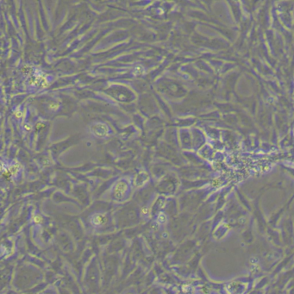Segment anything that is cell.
<instances>
[{
  "label": "cell",
  "mask_w": 294,
  "mask_h": 294,
  "mask_svg": "<svg viewBox=\"0 0 294 294\" xmlns=\"http://www.w3.org/2000/svg\"><path fill=\"white\" fill-rule=\"evenodd\" d=\"M91 132L98 137H105L108 135L109 128L103 122H97L91 127Z\"/></svg>",
  "instance_id": "cell-1"
},
{
  "label": "cell",
  "mask_w": 294,
  "mask_h": 294,
  "mask_svg": "<svg viewBox=\"0 0 294 294\" xmlns=\"http://www.w3.org/2000/svg\"><path fill=\"white\" fill-rule=\"evenodd\" d=\"M127 190H128L127 183L124 181H119L118 183H117L114 188V192H113V195L115 197V199H122L125 195V193H127Z\"/></svg>",
  "instance_id": "cell-2"
},
{
  "label": "cell",
  "mask_w": 294,
  "mask_h": 294,
  "mask_svg": "<svg viewBox=\"0 0 294 294\" xmlns=\"http://www.w3.org/2000/svg\"><path fill=\"white\" fill-rule=\"evenodd\" d=\"M91 223L94 227H102L108 223V217L105 214L97 213L91 217Z\"/></svg>",
  "instance_id": "cell-3"
},
{
  "label": "cell",
  "mask_w": 294,
  "mask_h": 294,
  "mask_svg": "<svg viewBox=\"0 0 294 294\" xmlns=\"http://www.w3.org/2000/svg\"><path fill=\"white\" fill-rule=\"evenodd\" d=\"M31 84H34V85H38L40 87L45 88L46 86L48 85V82H47V78L42 74V73H40L39 74H35L33 75V77L30 79Z\"/></svg>",
  "instance_id": "cell-4"
},
{
  "label": "cell",
  "mask_w": 294,
  "mask_h": 294,
  "mask_svg": "<svg viewBox=\"0 0 294 294\" xmlns=\"http://www.w3.org/2000/svg\"><path fill=\"white\" fill-rule=\"evenodd\" d=\"M144 71V69L142 68V66H136L134 69H133V74L135 75H140L142 74V73Z\"/></svg>",
  "instance_id": "cell-5"
},
{
  "label": "cell",
  "mask_w": 294,
  "mask_h": 294,
  "mask_svg": "<svg viewBox=\"0 0 294 294\" xmlns=\"http://www.w3.org/2000/svg\"><path fill=\"white\" fill-rule=\"evenodd\" d=\"M18 170H19V166L18 165H13V166H11L9 169V172L11 173V174H16L17 172H18Z\"/></svg>",
  "instance_id": "cell-6"
},
{
  "label": "cell",
  "mask_w": 294,
  "mask_h": 294,
  "mask_svg": "<svg viewBox=\"0 0 294 294\" xmlns=\"http://www.w3.org/2000/svg\"><path fill=\"white\" fill-rule=\"evenodd\" d=\"M58 107H59V105H56V104H54V103H52V104H50V105H49V109H50V110H54V111L57 110Z\"/></svg>",
  "instance_id": "cell-7"
},
{
  "label": "cell",
  "mask_w": 294,
  "mask_h": 294,
  "mask_svg": "<svg viewBox=\"0 0 294 294\" xmlns=\"http://www.w3.org/2000/svg\"><path fill=\"white\" fill-rule=\"evenodd\" d=\"M24 128H25L26 130H30L31 128H32V126H31L30 123H26V124L24 125Z\"/></svg>",
  "instance_id": "cell-8"
},
{
  "label": "cell",
  "mask_w": 294,
  "mask_h": 294,
  "mask_svg": "<svg viewBox=\"0 0 294 294\" xmlns=\"http://www.w3.org/2000/svg\"><path fill=\"white\" fill-rule=\"evenodd\" d=\"M44 127H45V125H44L43 123H38L37 125H36V128H37V129H40L41 128H44Z\"/></svg>",
  "instance_id": "cell-9"
},
{
  "label": "cell",
  "mask_w": 294,
  "mask_h": 294,
  "mask_svg": "<svg viewBox=\"0 0 294 294\" xmlns=\"http://www.w3.org/2000/svg\"><path fill=\"white\" fill-rule=\"evenodd\" d=\"M16 114H17V117H20V116H22V113H21V112H17Z\"/></svg>",
  "instance_id": "cell-10"
},
{
  "label": "cell",
  "mask_w": 294,
  "mask_h": 294,
  "mask_svg": "<svg viewBox=\"0 0 294 294\" xmlns=\"http://www.w3.org/2000/svg\"><path fill=\"white\" fill-rule=\"evenodd\" d=\"M128 294H130V293H128Z\"/></svg>",
  "instance_id": "cell-11"
}]
</instances>
